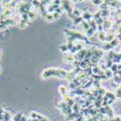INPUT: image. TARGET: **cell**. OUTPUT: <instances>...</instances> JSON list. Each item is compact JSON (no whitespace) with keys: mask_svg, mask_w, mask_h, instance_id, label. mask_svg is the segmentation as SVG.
<instances>
[{"mask_svg":"<svg viewBox=\"0 0 121 121\" xmlns=\"http://www.w3.org/2000/svg\"><path fill=\"white\" fill-rule=\"evenodd\" d=\"M45 19H46V20L47 21H53L54 20V17H53V14H50V13H47V16L45 17Z\"/></svg>","mask_w":121,"mask_h":121,"instance_id":"1","label":"cell"},{"mask_svg":"<svg viewBox=\"0 0 121 121\" xmlns=\"http://www.w3.org/2000/svg\"><path fill=\"white\" fill-rule=\"evenodd\" d=\"M92 3H93L94 5H102V4H103L102 1H92Z\"/></svg>","mask_w":121,"mask_h":121,"instance_id":"5","label":"cell"},{"mask_svg":"<svg viewBox=\"0 0 121 121\" xmlns=\"http://www.w3.org/2000/svg\"><path fill=\"white\" fill-rule=\"evenodd\" d=\"M59 48H60V51H63V52H65V51H68V47H67V45H62V46H60Z\"/></svg>","mask_w":121,"mask_h":121,"instance_id":"4","label":"cell"},{"mask_svg":"<svg viewBox=\"0 0 121 121\" xmlns=\"http://www.w3.org/2000/svg\"><path fill=\"white\" fill-rule=\"evenodd\" d=\"M66 60H67V62H75V56L72 53L68 54V55H66Z\"/></svg>","mask_w":121,"mask_h":121,"instance_id":"2","label":"cell"},{"mask_svg":"<svg viewBox=\"0 0 121 121\" xmlns=\"http://www.w3.org/2000/svg\"><path fill=\"white\" fill-rule=\"evenodd\" d=\"M72 121H76V119H75V120H72Z\"/></svg>","mask_w":121,"mask_h":121,"instance_id":"6","label":"cell"},{"mask_svg":"<svg viewBox=\"0 0 121 121\" xmlns=\"http://www.w3.org/2000/svg\"><path fill=\"white\" fill-rule=\"evenodd\" d=\"M83 18H84L85 20H89L92 18V16H91V14H89V13H85V14L83 15Z\"/></svg>","mask_w":121,"mask_h":121,"instance_id":"3","label":"cell"}]
</instances>
